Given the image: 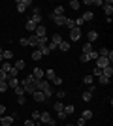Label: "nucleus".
Listing matches in <instances>:
<instances>
[{
  "label": "nucleus",
  "mask_w": 113,
  "mask_h": 126,
  "mask_svg": "<svg viewBox=\"0 0 113 126\" xmlns=\"http://www.w3.org/2000/svg\"><path fill=\"white\" fill-rule=\"evenodd\" d=\"M94 62H96V68H100V70H104L106 66H111V62H109V60H108L106 57H98L96 60H94Z\"/></svg>",
  "instance_id": "f257e3e1"
},
{
  "label": "nucleus",
  "mask_w": 113,
  "mask_h": 126,
  "mask_svg": "<svg viewBox=\"0 0 113 126\" xmlns=\"http://www.w3.org/2000/svg\"><path fill=\"white\" fill-rule=\"evenodd\" d=\"M13 121H15V115H4V117H0V124H2V126H11V124H13Z\"/></svg>",
  "instance_id": "f03ea898"
},
{
  "label": "nucleus",
  "mask_w": 113,
  "mask_h": 126,
  "mask_svg": "<svg viewBox=\"0 0 113 126\" xmlns=\"http://www.w3.org/2000/svg\"><path fill=\"white\" fill-rule=\"evenodd\" d=\"M28 6H32V2H30V0H17V11H19V13H23Z\"/></svg>",
  "instance_id": "7ed1b4c3"
},
{
  "label": "nucleus",
  "mask_w": 113,
  "mask_h": 126,
  "mask_svg": "<svg viewBox=\"0 0 113 126\" xmlns=\"http://www.w3.org/2000/svg\"><path fill=\"white\" fill-rule=\"evenodd\" d=\"M81 38V28H72L70 30V42H77Z\"/></svg>",
  "instance_id": "20e7f679"
},
{
  "label": "nucleus",
  "mask_w": 113,
  "mask_h": 126,
  "mask_svg": "<svg viewBox=\"0 0 113 126\" xmlns=\"http://www.w3.org/2000/svg\"><path fill=\"white\" fill-rule=\"evenodd\" d=\"M32 77L36 79V81H40V79H43V77H45V72H43L42 68H34V72H32Z\"/></svg>",
  "instance_id": "39448f33"
},
{
  "label": "nucleus",
  "mask_w": 113,
  "mask_h": 126,
  "mask_svg": "<svg viewBox=\"0 0 113 126\" xmlns=\"http://www.w3.org/2000/svg\"><path fill=\"white\" fill-rule=\"evenodd\" d=\"M49 19H51V21H55V25H59V26H64V21H66V17H64V15H60V17H57V15H49Z\"/></svg>",
  "instance_id": "423d86ee"
},
{
  "label": "nucleus",
  "mask_w": 113,
  "mask_h": 126,
  "mask_svg": "<svg viewBox=\"0 0 113 126\" xmlns=\"http://www.w3.org/2000/svg\"><path fill=\"white\" fill-rule=\"evenodd\" d=\"M36 89L40 90V92H43V90H47V89H49V83L45 81V79H40V81L36 83Z\"/></svg>",
  "instance_id": "0eeeda50"
},
{
  "label": "nucleus",
  "mask_w": 113,
  "mask_h": 126,
  "mask_svg": "<svg viewBox=\"0 0 113 126\" xmlns=\"http://www.w3.org/2000/svg\"><path fill=\"white\" fill-rule=\"evenodd\" d=\"M34 34H36L38 38H43L45 34H47V30H45V26H43V25H38L36 30H34Z\"/></svg>",
  "instance_id": "6e6552de"
},
{
  "label": "nucleus",
  "mask_w": 113,
  "mask_h": 126,
  "mask_svg": "<svg viewBox=\"0 0 113 126\" xmlns=\"http://www.w3.org/2000/svg\"><path fill=\"white\" fill-rule=\"evenodd\" d=\"M104 11H106L108 17H111V13H113V2L111 0H109V2H104Z\"/></svg>",
  "instance_id": "1a4fd4ad"
},
{
  "label": "nucleus",
  "mask_w": 113,
  "mask_h": 126,
  "mask_svg": "<svg viewBox=\"0 0 113 126\" xmlns=\"http://www.w3.org/2000/svg\"><path fill=\"white\" fill-rule=\"evenodd\" d=\"M49 121H51V115H49L47 111H43V113H40V121H38V122H43V124H49Z\"/></svg>",
  "instance_id": "9d476101"
},
{
  "label": "nucleus",
  "mask_w": 113,
  "mask_h": 126,
  "mask_svg": "<svg viewBox=\"0 0 113 126\" xmlns=\"http://www.w3.org/2000/svg\"><path fill=\"white\" fill-rule=\"evenodd\" d=\"M32 96H34V100H36V102H40V104L47 100V98H45V94H43V92H40V90H36V92H34Z\"/></svg>",
  "instance_id": "9b49d317"
},
{
  "label": "nucleus",
  "mask_w": 113,
  "mask_h": 126,
  "mask_svg": "<svg viewBox=\"0 0 113 126\" xmlns=\"http://www.w3.org/2000/svg\"><path fill=\"white\" fill-rule=\"evenodd\" d=\"M102 75H104V77H108V79H111V75H113V66H106V68L102 70Z\"/></svg>",
  "instance_id": "f8f14e48"
},
{
  "label": "nucleus",
  "mask_w": 113,
  "mask_h": 126,
  "mask_svg": "<svg viewBox=\"0 0 113 126\" xmlns=\"http://www.w3.org/2000/svg\"><path fill=\"white\" fill-rule=\"evenodd\" d=\"M81 19H83V23H89V21L94 19V13H92V11H85V13L81 15Z\"/></svg>",
  "instance_id": "ddd939ff"
},
{
  "label": "nucleus",
  "mask_w": 113,
  "mask_h": 126,
  "mask_svg": "<svg viewBox=\"0 0 113 126\" xmlns=\"http://www.w3.org/2000/svg\"><path fill=\"white\" fill-rule=\"evenodd\" d=\"M36 26H38V25L32 21V19H28V21H27V25H25V28H27L28 32H34V30H36Z\"/></svg>",
  "instance_id": "4468645a"
},
{
  "label": "nucleus",
  "mask_w": 113,
  "mask_h": 126,
  "mask_svg": "<svg viewBox=\"0 0 113 126\" xmlns=\"http://www.w3.org/2000/svg\"><path fill=\"white\" fill-rule=\"evenodd\" d=\"M6 83H8V89H15V87H19V79L13 77V79H8Z\"/></svg>",
  "instance_id": "2eb2a0df"
},
{
  "label": "nucleus",
  "mask_w": 113,
  "mask_h": 126,
  "mask_svg": "<svg viewBox=\"0 0 113 126\" xmlns=\"http://www.w3.org/2000/svg\"><path fill=\"white\" fill-rule=\"evenodd\" d=\"M87 38H89V43L96 42V40H98V32H96V30H91L89 34H87Z\"/></svg>",
  "instance_id": "dca6fc26"
},
{
  "label": "nucleus",
  "mask_w": 113,
  "mask_h": 126,
  "mask_svg": "<svg viewBox=\"0 0 113 126\" xmlns=\"http://www.w3.org/2000/svg\"><path fill=\"white\" fill-rule=\"evenodd\" d=\"M60 42H62V36H60V34H53V36H51V43H53V45H57V47H59Z\"/></svg>",
  "instance_id": "f3484780"
},
{
  "label": "nucleus",
  "mask_w": 113,
  "mask_h": 126,
  "mask_svg": "<svg viewBox=\"0 0 113 126\" xmlns=\"http://www.w3.org/2000/svg\"><path fill=\"white\" fill-rule=\"evenodd\" d=\"M51 15H57V17H60V15H64V6H57L53 10V13Z\"/></svg>",
  "instance_id": "a211bd4d"
},
{
  "label": "nucleus",
  "mask_w": 113,
  "mask_h": 126,
  "mask_svg": "<svg viewBox=\"0 0 113 126\" xmlns=\"http://www.w3.org/2000/svg\"><path fill=\"white\" fill-rule=\"evenodd\" d=\"M59 49H60V51H70V42L62 40V42L59 43Z\"/></svg>",
  "instance_id": "6ab92c4d"
},
{
  "label": "nucleus",
  "mask_w": 113,
  "mask_h": 126,
  "mask_svg": "<svg viewBox=\"0 0 113 126\" xmlns=\"http://www.w3.org/2000/svg\"><path fill=\"white\" fill-rule=\"evenodd\" d=\"M81 119H85V121H91V119H92V111H91V109H85L83 113H81Z\"/></svg>",
  "instance_id": "aec40b11"
},
{
  "label": "nucleus",
  "mask_w": 113,
  "mask_h": 126,
  "mask_svg": "<svg viewBox=\"0 0 113 126\" xmlns=\"http://www.w3.org/2000/svg\"><path fill=\"white\" fill-rule=\"evenodd\" d=\"M45 77H47V81H53V79L57 77V74H55L53 70L49 68V70H45Z\"/></svg>",
  "instance_id": "412c9836"
},
{
  "label": "nucleus",
  "mask_w": 113,
  "mask_h": 126,
  "mask_svg": "<svg viewBox=\"0 0 113 126\" xmlns=\"http://www.w3.org/2000/svg\"><path fill=\"white\" fill-rule=\"evenodd\" d=\"M83 83L89 85V87H91V85H94V75H85V77H83Z\"/></svg>",
  "instance_id": "4be33fe9"
},
{
  "label": "nucleus",
  "mask_w": 113,
  "mask_h": 126,
  "mask_svg": "<svg viewBox=\"0 0 113 126\" xmlns=\"http://www.w3.org/2000/svg\"><path fill=\"white\" fill-rule=\"evenodd\" d=\"M28 40V45H32V47H38V36L34 34V36H30V38H27Z\"/></svg>",
  "instance_id": "5701e85b"
},
{
  "label": "nucleus",
  "mask_w": 113,
  "mask_h": 126,
  "mask_svg": "<svg viewBox=\"0 0 113 126\" xmlns=\"http://www.w3.org/2000/svg\"><path fill=\"white\" fill-rule=\"evenodd\" d=\"M11 66H13V64H10L8 60H2V68H0V70H4L6 74H8V72L11 70Z\"/></svg>",
  "instance_id": "b1692460"
},
{
  "label": "nucleus",
  "mask_w": 113,
  "mask_h": 126,
  "mask_svg": "<svg viewBox=\"0 0 113 126\" xmlns=\"http://www.w3.org/2000/svg\"><path fill=\"white\" fill-rule=\"evenodd\" d=\"M91 51H94V49H92V43H89V42H87L85 45H83V55H89Z\"/></svg>",
  "instance_id": "393cba45"
},
{
  "label": "nucleus",
  "mask_w": 113,
  "mask_h": 126,
  "mask_svg": "<svg viewBox=\"0 0 113 126\" xmlns=\"http://www.w3.org/2000/svg\"><path fill=\"white\" fill-rule=\"evenodd\" d=\"M53 109L57 111V113H59V111H62V109H64V104H62V102H55V104H53Z\"/></svg>",
  "instance_id": "a878e982"
},
{
  "label": "nucleus",
  "mask_w": 113,
  "mask_h": 126,
  "mask_svg": "<svg viewBox=\"0 0 113 126\" xmlns=\"http://www.w3.org/2000/svg\"><path fill=\"white\" fill-rule=\"evenodd\" d=\"M38 51L42 53V57H47V55H49V49H47V45H40V47H38Z\"/></svg>",
  "instance_id": "bb28decb"
},
{
  "label": "nucleus",
  "mask_w": 113,
  "mask_h": 126,
  "mask_svg": "<svg viewBox=\"0 0 113 126\" xmlns=\"http://www.w3.org/2000/svg\"><path fill=\"white\" fill-rule=\"evenodd\" d=\"M64 26H66V28H70V30H72V28H75V25H74V19H68V17H66Z\"/></svg>",
  "instance_id": "cd10ccee"
},
{
  "label": "nucleus",
  "mask_w": 113,
  "mask_h": 126,
  "mask_svg": "<svg viewBox=\"0 0 113 126\" xmlns=\"http://www.w3.org/2000/svg\"><path fill=\"white\" fill-rule=\"evenodd\" d=\"M13 68H15L17 72H19V70H23V68H25V60H17V62L13 64Z\"/></svg>",
  "instance_id": "c85d7f7f"
},
{
  "label": "nucleus",
  "mask_w": 113,
  "mask_h": 126,
  "mask_svg": "<svg viewBox=\"0 0 113 126\" xmlns=\"http://www.w3.org/2000/svg\"><path fill=\"white\" fill-rule=\"evenodd\" d=\"M81 98H83V100H85V102H91V100H92V94H91V92H89V90H85V92L81 94Z\"/></svg>",
  "instance_id": "c756f323"
},
{
  "label": "nucleus",
  "mask_w": 113,
  "mask_h": 126,
  "mask_svg": "<svg viewBox=\"0 0 113 126\" xmlns=\"http://www.w3.org/2000/svg\"><path fill=\"white\" fill-rule=\"evenodd\" d=\"M62 111H64V115H72V113H74L75 109H74V105L70 104V105H66V107H64V109H62Z\"/></svg>",
  "instance_id": "7c9ffc66"
},
{
  "label": "nucleus",
  "mask_w": 113,
  "mask_h": 126,
  "mask_svg": "<svg viewBox=\"0 0 113 126\" xmlns=\"http://www.w3.org/2000/svg\"><path fill=\"white\" fill-rule=\"evenodd\" d=\"M6 90H8V83H6V81H0V96L4 94Z\"/></svg>",
  "instance_id": "2f4dec72"
},
{
  "label": "nucleus",
  "mask_w": 113,
  "mask_h": 126,
  "mask_svg": "<svg viewBox=\"0 0 113 126\" xmlns=\"http://www.w3.org/2000/svg\"><path fill=\"white\" fill-rule=\"evenodd\" d=\"M68 6H70L72 10H79V8H81V4H79V2H77V0H72V2H70V4H68Z\"/></svg>",
  "instance_id": "473e14b6"
},
{
  "label": "nucleus",
  "mask_w": 113,
  "mask_h": 126,
  "mask_svg": "<svg viewBox=\"0 0 113 126\" xmlns=\"http://www.w3.org/2000/svg\"><path fill=\"white\" fill-rule=\"evenodd\" d=\"M11 57H13V51H4L2 53V58H6V60H10Z\"/></svg>",
  "instance_id": "72a5a7b5"
},
{
  "label": "nucleus",
  "mask_w": 113,
  "mask_h": 126,
  "mask_svg": "<svg viewBox=\"0 0 113 126\" xmlns=\"http://www.w3.org/2000/svg\"><path fill=\"white\" fill-rule=\"evenodd\" d=\"M13 90H15V94H17V96H23V94H25V89H23L21 85H19V87H15Z\"/></svg>",
  "instance_id": "f704fd0d"
},
{
  "label": "nucleus",
  "mask_w": 113,
  "mask_h": 126,
  "mask_svg": "<svg viewBox=\"0 0 113 126\" xmlns=\"http://www.w3.org/2000/svg\"><path fill=\"white\" fill-rule=\"evenodd\" d=\"M30 121H34V122L40 121V111H32V119H30Z\"/></svg>",
  "instance_id": "c9c22d12"
},
{
  "label": "nucleus",
  "mask_w": 113,
  "mask_h": 126,
  "mask_svg": "<svg viewBox=\"0 0 113 126\" xmlns=\"http://www.w3.org/2000/svg\"><path fill=\"white\" fill-rule=\"evenodd\" d=\"M98 58V51H91L89 53V60H96Z\"/></svg>",
  "instance_id": "e433bc0d"
},
{
  "label": "nucleus",
  "mask_w": 113,
  "mask_h": 126,
  "mask_svg": "<svg viewBox=\"0 0 113 126\" xmlns=\"http://www.w3.org/2000/svg\"><path fill=\"white\" fill-rule=\"evenodd\" d=\"M42 58V53L40 51H32V60H40Z\"/></svg>",
  "instance_id": "4c0bfd02"
},
{
  "label": "nucleus",
  "mask_w": 113,
  "mask_h": 126,
  "mask_svg": "<svg viewBox=\"0 0 113 126\" xmlns=\"http://www.w3.org/2000/svg\"><path fill=\"white\" fill-rule=\"evenodd\" d=\"M30 19H32V21L36 23V25H40V23H42V15H32Z\"/></svg>",
  "instance_id": "58836bf2"
},
{
  "label": "nucleus",
  "mask_w": 113,
  "mask_h": 126,
  "mask_svg": "<svg viewBox=\"0 0 113 126\" xmlns=\"http://www.w3.org/2000/svg\"><path fill=\"white\" fill-rule=\"evenodd\" d=\"M0 81H8V74L4 70H0Z\"/></svg>",
  "instance_id": "ea45409f"
},
{
  "label": "nucleus",
  "mask_w": 113,
  "mask_h": 126,
  "mask_svg": "<svg viewBox=\"0 0 113 126\" xmlns=\"http://www.w3.org/2000/svg\"><path fill=\"white\" fill-rule=\"evenodd\" d=\"M98 81H100L102 85H108V83H109V79H108V77H104V75H100V77H98Z\"/></svg>",
  "instance_id": "a19ab883"
},
{
  "label": "nucleus",
  "mask_w": 113,
  "mask_h": 126,
  "mask_svg": "<svg viewBox=\"0 0 113 126\" xmlns=\"http://www.w3.org/2000/svg\"><path fill=\"white\" fill-rule=\"evenodd\" d=\"M79 60H81V62H83V64H85V62H89V55H83V53H81Z\"/></svg>",
  "instance_id": "79ce46f5"
},
{
  "label": "nucleus",
  "mask_w": 113,
  "mask_h": 126,
  "mask_svg": "<svg viewBox=\"0 0 113 126\" xmlns=\"http://www.w3.org/2000/svg\"><path fill=\"white\" fill-rule=\"evenodd\" d=\"M19 43H21L23 47H27V45H28V40H27V38H21V40H19Z\"/></svg>",
  "instance_id": "37998d69"
},
{
  "label": "nucleus",
  "mask_w": 113,
  "mask_h": 126,
  "mask_svg": "<svg viewBox=\"0 0 113 126\" xmlns=\"http://www.w3.org/2000/svg\"><path fill=\"white\" fill-rule=\"evenodd\" d=\"M17 102H19V105H23L27 102V98H25V96H17Z\"/></svg>",
  "instance_id": "c03bdc74"
},
{
  "label": "nucleus",
  "mask_w": 113,
  "mask_h": 126,
  "mask_svg": "<svg viewBox=\"0 0 113 126\" xmlns=\"http://www.w3.org/2000/svg\"><path fill=\"white\" fill-rule=\"evenodd\" d=\"M87 124V121H85V119H81V117H79V121H77V124H75V126H85Z\"/></svg>",
  "instance_id": "a18cd8bd"
},
{
  "label": "nucleus",
  "mask_w": 113,
  "mask_h": 126,
  "mask_svg": "<svg viewBox=\"0 0 113 126\" xmlns=\"http://www.w3.org/2000/svg\"><path fill=\"white\" fill-rule=\"evenodd\" d=\"M34 124H36V122H34V121H30V119H28V121H25V124H23V126H34Z\"/></svg>",
  "instance_id": "49530a36"
},
{
  "label": "nucleus",
  "mask_w": 113,
  "mask_h": 126,
  "mask_svg": "<svg viewBox=\"0 0 113 126\" xmlns=\"http://www.w3.org/2000/svg\"><path fill=\"white\" fill-rule=\"evenodd\" d=\"M34 15H42V8H38V6H36V8H34Z\"/></svg>",
  "instance_id": "de8ad7c7"
},
{
  "label": "nucleus",
  "mask_w": 113,
  "mask_h": 126,
  "mask_svg": "<svg viewBox=\"0 0 113 126\" xmlns=\"http://www.w3.org/2000/svg\"><path fill=\"white\" fill-rule=\"evenodd\" d=\"M94 75H96V77H100V75H102V70H100V68H94Z\"/></svg>",
  "instance_id": "09e8293b"
},
{
  "label": "nucleus",
  "mask_w": 113,
  "mask_h": 126,
  "mask_svg": "<svg viewBox=\"0 0 113 126\" xmlns=\"http://www.w3.org/2000/svg\"><path fill=\"white\" fill-rule=\"evenodd\" d=\"M53 83H55V85H62V79H60V77H55Z\"/></svg>",
  "instance_id": "8fccbe9b"
},
{
  "label": "nucleus",
  "mask_w": 113,
  "mask_h": 126,
  "mask_svg": "<svg viewBox=\"0 0 113 126\" xmlns=\"http://www.w3.org/2000/svg\"><path fill=\"white\" fill-rule=\"evenodd\" d=\"M91 4H94V6H104V2H102V0H94V2H91Z\"/></svg>",
  "instance_id": "3c124183"
},
{
  "label": "nucleus",
  "mask_w": 113,
  "mask_h": 126,
  "mask_svg": "<svg viewBox=\"0 0 113 126\" xmlns=\"http://www.w3.org/2000/svg\"><path fill=\"white\" fill-rule=\"evenodd\" d=\"M47 49H49V53H51V51H53V49H57V45H53V43L49 42V45H47Z\"/></svg>",
  "instance_id": "603ef678"
},
{
  "label": "nucleus",
  "mask_w": 113,
  "mask_h": 126,
  "mask_svg": "<svg viewBox=\"0 0 113 126\" xmlns=\"http://www.w3.org/2000/svg\"><path fill=\"white\" fill-rule=\"evenodd\" d=\"M4 113H6V107H4V105H0V117H4Z\"/></svg>",
  "instance_id": "864d4df0"
},
{
  "label": "nucleus",
  "mask_w": 113,
  "mask_h": 126,
  "mask_svg": "<svg viewBox=\"0 0 113 126\" xmlns=\"http://www.w3.org/2000/svg\"><path fill=\"white\" fill-rule=\"evenodd\" d=\"M64 96H66V92H64V90H60L59 94H57V98H64Z\"/></svg>",
  "instance_id": "5fc2aeb1"
},
{
  "label": "nucleus",
  "mask_w": 113,
  "mask_h": 126,
  "mask_svg": "<svg viewBox=\"0 0 113 126\" xmlns=\"http://www.w3.org/2000/svg\"><path fill=\"white\" fill-rule=\"evenodd\" d=\"M2 60H4V58H2V55H0V64H2Z\"/></svg>",
  "instance_id": "6e6d98bb"
},
{
  "label": "nucleus",
  "mask_w": 113,
  "mask_h": 126,
  "mask_svg": "<svg viewBox=\"0 0 113 126\" xmlns=\"http://www.w3.org/2000/svg\"><path fill=\"white\" fill-rule=\"evenodd\" d=\"M2 53H4V49H2V47H0V55H2Z\"/></svg>",
  "instance_id": "4d7b16f0"
},
{
  "label": "nucleus",
  "mask_w": 113,
  "mask_h": 126,
  "mask_svg": "<svg viewBox=\"0 0 113 126\" xmlns=\"http://www.w3.org/2000/svg\"><path fill=\"white\" fill-rule=\"evenodd\" d=\"M34 126H42V124H40V122H36V124H34Z\"/></svg>",
  "instance_id": "13d9d810"
},
{
  "label": "nucleus",
  "mask_w": 113,
  "mask_h": 126,
  "mask_svg": "<svg viewBox=\"0 0 113 126\" xmlns=\"http://www.w3.org/2000/svg\"><path fill=\"white\" fill-rule=\"evenodd\" d=\"M66 126H74V124H66Z\"/></svg>",
  "instance_id": "bf43d9fd"
}]
</instances>
